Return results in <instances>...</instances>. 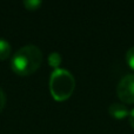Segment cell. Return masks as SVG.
<instances>
[{"mask_svg": "<svg viewBox=\"0 0 134 134\" xmlns=\"http://www.w3.org/2000/svg\"><path fill=\"white\" fill-rule=\"evenodd\" d=\"M42 53L39 47L26 45L14 53L11 60V68L15 74L21 76L33 74L41 65Z\"/></svg>", "mask_w": 134, "mask_h": 134, "instance_id": "cell-1", "label": "cell"}, {"mask_svg": "<svg viewBox=\"0 0 134 134\" xmlns=\"http://www.w3.org/2000/svg\"><path fill=\"white\" fill-rule=\"evenodd\" d=\"M75 79L67 69H54L49 79V91L54 100L65 101L74 92Z\"/></svg>", "mask_w": 134, "mask_h": 134, "instance_id": "cell-2", "label": "cell"}, {"mask_svg": "<svg viewBox=\"0 0 134 134\" xmlns=\"http://www.w3.org/2000/svg\"><path fill=\"white\" fill-rule=\"evenodd\" d=\"M116 94L125 104H134V74H127L121 79L116 87Z\"/></svg>", "mask_w": 134, "mask_h": 134, "instance_id": "cell-3", "label": "cell"}, {"mask_svg": "<svg viewBox=\"0 0 134 134\" xmlns=\"http://www.w3.org/2000/svg\"><path fill=\"white\" fill-rule=\"evenodd\" d=\"M108 113L112 118L116 119V120L125 119L126 116L130 115V112H128L127 107L124 104H120V102H113L108 107Z\"/></svg>", "mask_w": 134, "mask_h": 134, "instance_id": "cell-4", "label": "cell"}, {"mask_svg": "<svg viewBox=\"0 0 134 134\" xmlns=\"http://www.w3.org/2000/svg\"><path fill=\"white\" fill-rule=\"evenodd\" d=\"M12 47L8 41L4 39H0V60H6L11 55Z\"/></svg>", "mask_w": 134, "mask_h": 134, "instance_id": "cell-5", "label": "cell"}, {"mask_svg": "<svg viewBox=\"0 0 134 134\" xmlns=\"http://www.w3.org/2000/svg\"><path fill=\"white\" fill-rule=\"evenodd\" d=\"M48 65L55 69H59V66L61 65V55L58 52H52L48 55Z\"/></svg>", "mask_w": 134, "mask_h": 134, "instance_id": "cell-6", "label": "cell"}, {"mask_svg": "<svg viewBox=\"0 0 134 134\" xmlns=\"http://www.w3.org/2000/svg\"><path fill=\"white\" fill-rule=\"evenodd\" d=\"M42 2L40 0H25L24 1V6L26 7V9L28 11H37Z\"/></svg>", "mask_w": 134, "mask_h": 134, "instance_id": "cell-7", "label": "cell"}, {"mask_svg": "<svg viewBox=\"0 0 134 134\" xmlns=\"http://www.w3.org/2000/svg\"><path fill=\"white\" fill-rule=\"evenodd\" d=\"M126 60H127L128 66L132 69H134V46L131 47L127 51V53H126Z\"/></svg>", "mask_w": 134, "mask_h": 134, "instance_id": "cell-8", "label": "cell"}, {"mask_svg": "<svg viewBox=\"0 0 134 134\" xmlns=\"http://www.w3.org/2000/svg\"><path fill=\"white\" fill-rule=\"evenodd\" d=\"M5 104H6V95H5V92L2 91V88L0 87V113L4 109Z\"/></svg>", "mask_w": 134, "mask_h": 134, "instance_id": "cell-9", "label": "cell"}, {"mask_svg": "<svg viewBox=\"0 0 134 134\" xmlns=\"http://www.w3.org/2000/svg\"><path fill=\"white\" fill-rule=\"evenodd\" d=\"M130 125L132 126V128L134 130V109H132V111L130 112Z\"/></svg>", "mask_w": 134, "mask_h": 134, "instance_id": "cell-10", "label": "cell"}]
</instances>
